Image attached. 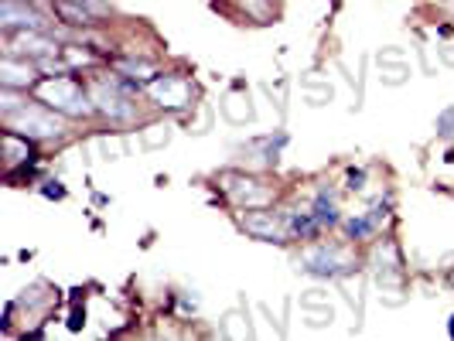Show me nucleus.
Masks as SVG:
<instances>
[{
    "mask_svg": "<svg viewBox=\"0 0 454 341\" xmlns=\"http://www.w3.org/2000/svg\"><path fill=\"white\" fill-rule=\"evenodd\" d=\"M3 120H7V130H21L24 137H62V123L52 120L48 113L31 109V106H24V113H10Z\"/></svg>",
    "mask_w": 454,
    "mask_h": 341,
    "instance_id": "nucleus-1",
    "label": "nucleus"
},
{
    "mask_svg": "<svg viewBox=\"0 0 454 341\" xmlns=\"http://www.w3.org/2000/svg\"><path fill=\"white\" fill-rule=\"evenodd\" d=\"M243 229L253 232V236L263 239V243H283V239H287V229L273 219L270 212H250V215L243 219Z\"/></svg>",
    "mask_w": 454,
    "mask_h": 341,
    "instance_id": "nucleus-2",
    "label": "nucleus"
},
{
    "mask_svg": "<svg viewBox=\"0 0 454 341\" xmlns=\"http://www.w3.org/2000/svg\"><path fill=\"white\" fill-rule=\"evenodd\" d=\"M0 21H3V28H24V31H45V21H41V14H34V10H28V7H21L17 0H3V3H0Z\"/></svg>",
    "mask_w": 454,
    "mask_h": 341,
    "instance_id": "nucleus-3",
    "label": "nucleus"
},
{
    "mask_svg": "<svg viewBox=\"0 0 454 341\" xmlns=\"http://www.w3.org/2000/svg\"><path fill=\"white\" fill-rule=\"evenodd\" d=\"M55 14H58V21L76 24V28H86V24L96 21V14H92L83 0H55Z\"/></svg>",
    "mask_w": 454,
    "mask_h": 341,
    "instance_id": "nucleus-4",
    "label": "nucleus"
},
{
    "mask_svg": "<svg viewBox=\"0 0 454 341\" xmlns=\"http://www.w3.org/2000/svg\"><path fill=\"white\" fill-rule=\"evenodd\" d=\"M3 161H7V168H14V164H31L34 161V154H31V144H17V130H7L3 133Z\"/></svg>",
    "mask_w": 454,
    "mask_h": 341,
    "instance_id": "nucleus-5",
    "label": "nucleus"
},
{
    "mask_svg": "<svg viewBox=\"0 0 454 341\" xmlns=\"http://www.w3.org/2000/svg\"><path fill=\"white\" fill-rule=\"evenodd\" d=\"M307 270L311 273H321V276H335V273H345V266H338V253H311L307 256Z\"/></svg>",
    "mask_w": 454,
    "mask_h": 341,
    "instance_id": "nucleus-6",
    "label": "nucleus"
},
{
    "mask_svg": "<svg viewBox=\"0 0 454 341\" xmlns=\"http://www.w3.org/2000/svg\"><path fill=\"white\" fill-rule=\"evenodd\" d=\"M318 229H321V222L314 219V212H301V215H294V219L287 222V232H290V236H301V239L318 236Z\"/></svg>",
    "mask_w": 454,
    "mask_h": 341,
    "instance_id": "nucleus-7",
    "label": "nucleus"
},
{
    "mask_svg": "<svg viewBox=\"0 0 454 341\" xmlns=\"http://www.w3.org/2000/svg\"><path fill=\"white\" fill-rule=\"evenodd\" d=\"M123 102H127V99L116 96V92H99V109L109 113V116H130L133 106H123Z\"/></svg>",
    "mask_w": 454,
    "mask_h": 341,
    "instance_id": "nucleus-8",
    "label": "nucleus"
},
{
    "mask_svg": "<svg viewBox=\"0 0 454 341\" xmlns=\"http://www.w3.org/2000/svg\"><path fill=\"white\" fill-rule=\"evenodd\" d=\"M314 219H318L321 226H335V222H338V212H335L332 198L318 195V201H314Z\"/></svg>",
    "mask_w": 454,
    "mask_h": 341,
    "instance_id": "nucleus-9",
    "label": "nucleus"
},
{
    "mask_svg": "<svg viewBox=\"0 0 454 341\" xmlns=\"http://www.w3.org/2000/svg\"><path fill=\"white\" fill-rule=\"evenodd\" d=\"M345 229H349V236H352V239H365V236L376 229V219H352Z\"/></svg>",
    "mask_w": 454,
    "mask_h": 341,
    "instance_id": "nucleus-10",
    "label": "nucleus"
},
{
    "mask_svg": "<svg viewBox=\"0 0 454 341\" xmlns=\"http://www.w3.org/2000/svg\"><path fill=\"white\" fill-rule=\"evenodd\" d=\"M41 195H45V198H65V188H62L58 181H48V184L41 188Z\"/></svg>",
    "mask_w": 454,
    "mask_h": 341,
    "instance_id": "nucleus-11",
    "label": "nucleus"
},
{
    "mask_svg": "<svg viewBox=\"0 0 454 341\" xmlns=\"http://www.w3.org/2000/svg\"><path fill=\"white\" fill-rule=\"evenodd\" d=\"M83 3H86V7H89L92 14H106V10H109V7H106V3H102V0H83Z\"/></svg>",
    "mask_w": 454,
    "mask_h": 341,
    "instance_id": "nucleus-12",
    "label": "nucleus"
},
{
    "mask_svg": "<svg viewBox=\"0 0 454 341\" xmlns=\"http://www.w3.org/2000/svg\"><path fill=\"white\" fill-rule=\"evenodd\" d=\"M79 324H83V311H72V321H69V328H72V331H76V328H79Z\"/></svg>",
    "mask_w": 454,
    "mask_h": 341,
    "instance_id": "nucleus-13",
    "label": "nucleus"
},
{
    "mask_svg": "<svg viewBox=\"0 0 454 341\" xmlns=\"http://www.w3.org/2000/svg\"><path fill=\"white\" fill-rule=\"evenodd\" d=\"M448 331H451V338H454V318H451V324H448Z\"/></svg>",
    "mask_w": 454,
    "mask_h": 341,
    "instance_id": "nucleus-14",
    "label": "nucleus"
}]
</instances>
